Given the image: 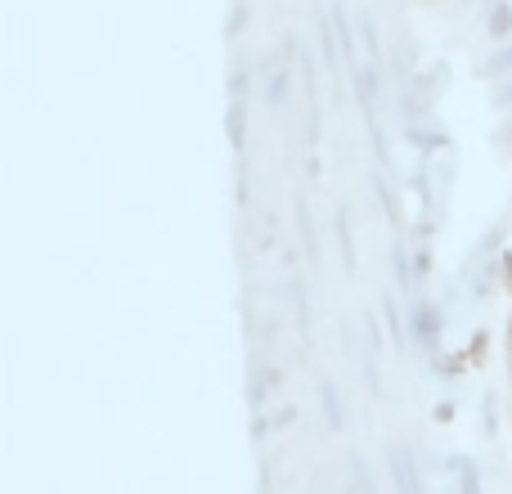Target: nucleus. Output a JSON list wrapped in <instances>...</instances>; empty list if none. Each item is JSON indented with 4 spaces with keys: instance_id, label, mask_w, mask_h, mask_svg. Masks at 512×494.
I'll use <instances>...</instances> for the list:
<instances>
[{
    "instance_id": "f257e3e1",
    "label": "nucleus",
    "mask_w": 512,
    "mask_h": 494,
    "mask_svg": "<svg viewBox=\"0 0 512 494\" xmlns=\"http://www.w3.org/2000/svg\"><path fill=\"white\" fill-rule=\"evenodd\" d=\"M508 382H512V319H508Z\"/></svg>"
}]
</instances>
